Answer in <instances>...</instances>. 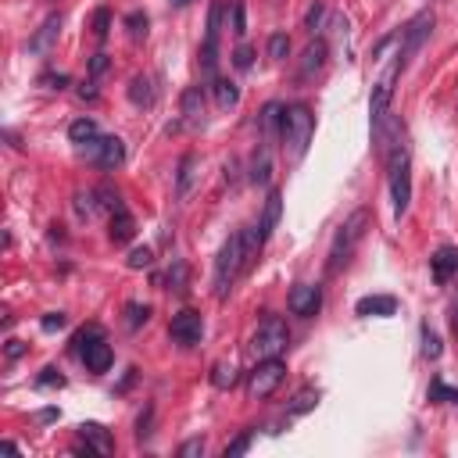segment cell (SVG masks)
<instances>
[{"instance_id": "cell-1", "label": "cell", "mask_w": 458, "mask_h": 458, "mask_svg": "<svg viewBox=\"0 0 458 458\" xmlns=\"http://www.w3.org/2000/svg\"><path fill=\"white\" fill-rule=\"evenodd\" d=\"M312 133H315V115L308 111V104H290V108L283 111V129H280V140H283L287 158L301 161V158L308 154Z\"/></svg>"}, {"instance_id": "cell-2", "label": "cell", "mask_w": 458, "mask_h": 458, "mask_svg": "<svg viewBox=\"0 0 458 458\" xmlns=\"http://www.w3.org/2000/svg\"><path fill=\"white\" fill-rule=\"evenodd\" d=\"M240 273H248V258H244V240H240V233H233V237L222 244L218 258H215V297H218V301L229 297V290H233V283H237Z\"/></svg>"}, {"instance_id": "cell-3", "label": "cell", "mask_w": 458, "mask_h": 458, "mask_svg": "<svg viewBox=\"0 0 458 458\" xmlns=\"http://www.w3.org/2000/svg\"><path fill=\"white\" fill-rule=\"evenodd\" d=\"M387 179H390V197H394V215L401 218L412 200V172H408V147L394 143L387 154Z\"/></svg>"}, {"instance_id": "cell-4", "label": "cell", "mask_w": 458, "mask_h": 458, "mask_svg": "<svg viewBox=\"0 0 458 458\" xmlns=\"http://www.w3.org/2000/svg\"><path fill=\"white\" fill-rule=\"evenodd\" d=\"M287 344H290V330H287V322L280 315H265L262 326L251 337V351H255L258 362L262 358H280L287 351Z\"/></svg>"}, {"instance_id": "cell-5", "label": "cell", "mask_w": 458, "mask_h": 458, "mask_svg": "<svg viewBox=\"0 0 458 458\" xmlns=\"http://www.w3.org/2000/svg\"><path fill=\"white\" fill-rule=\"evenodd\" d=\"M365 222H369V211H355L344 225H340V233H337V240H333V251H330V273H340L344 265H347V255H351V248L362 240V233H365Z\"/></svg>"}, {"instance_id": "cell-6", "label": "cell", "mask_w": 458, "mask_h": 458, "mask_svg": "<svg viewBox=\"0 0 458 458\" xmlns=\"http://www.w3.org/2000/svg\"><path fill=\"white\" fill-rule=\"evenodd\" d=\"M283 376H287V365H283L280 358H262V362L251 369V376H248V394H251V401H265V397L283 383Z\"/></svg>"}, {"instance_id": "cell-7", "label": "cell", "mask_w": 458, "mask_h": 458, "mask_svg": "<svg viewBox=\"0 0 458 458\" xmlns=\"http://www.w3.org/2000/svg\"><path fill=\"white\" fill-rule=\"evenodd\" d=\"M79 154L101 168H118L126 161V143L118 136H93V140L79 143Z\"/></svg>"}, {"instance_id": "cell-8", "label": "cell", "mask_w": 458, "mask_h": 458, "mask_svg": "<svg viewBox=\"0 0 458 458\" xmlns=\"http://www.w3.org/2000/svg\"><path fill=\"white\" fill-rule=\"evenodd\" d=\"M429 33H433V11H419L404 29H401V51H397V61H401V68L419 54V47L429 40Z\"/></svg>"}, {"instance_id": "cell-9", "label": "cell", "mask_w": 458, "mask_h": 458, "mask_svg": "<svg viewBox=\"0 0 458 458\" xmlns=\"http://www.w3.org/2000/svg\"><path fill=\"white\" fill-rule=\"evenodd\" d=\"M168 337H172L179 347H193V344H200V337H204V319H200V312H193V308L175 312V315H172V322H168Z\"/></svg>"}, {"instance_id": "cell-10", "label": "cell", "mask_w": 458, "mask_h": 458, "mask_svg": "<svg viewBox=\"0 0 458 458\" xmlns=\"http://www.w3.org/2000/svg\"><path fill=\"white\" fill-rule=\"evenodd\" d=\"M397 72H401V61H394V65L383 72V79L376 83V90H372V108H369L372 129H380V122L387 118V108H390V97H394V79H397Z\"/></svg>"}, {"instance_id": "cell-11", "label": "cell", "mask_w": 458, "mask_h": 458, "mask_svg": "<svg viewBox=\"0 0 458 458\" xmlns=\"http://www.w3.org/2000/svg\"><path fill=\"white\" fill-rule=\"evenodd\" d=\"M287 305H290V312H294V315L312 319V315H319V308H322V290H319V287H312V283H297V287L290 290Z\"/></svg>"}, {"instance_id": "cell-12", "label": "cell", "mask_w": 458, "mask_h": 458, "mask_svg": "<svg viewBox=\"0 0 458 458\" xmlns=\"http://www.w3.org/2000/svg\"><path fill=\"white\" fill-rule=\"evenodd\" d=\"M429 273H433V283H451L454 276H458V248H451V244H444V248H437V255L429 258Z\"/></svg>"}, {"instance_id": "cell-13", "label": "cell", "mask_w": 458, "mask_h": 458, "mask_svg": "<svg viewBox=\"0 0 458 458\" xmlns=\"http://www.w3.org/2000/svg\"><path fill=\"white\" fill-rule=\"evenodd\" d=\"M179 111H183V126H190V129L204 126V93H200V86H186L183 90Z\"/></svg>"}, {"instance_id": "cell-14", "label": "cell", "mask_w": 458, "mask_h": 458, "mask_svg": "<svg viewBox=\"0 0 458 458\" xmlns=\"http://www.w3.org/2000/svg\"><path fill=\"white\" fill-rule=\"evenodd\" d=\"M197 179H200V158L197 154H183L179 158V172H175V197L186 200L193 193Z\"/></svg>"}, {"instance_id": "cell-15", "label": "cell", "mask_w": 458, "mask_h": 458, "mask_svg": "<svg viewBox=\"0 0 458 458\" xmlns=\"http://www.w3.org/2000/svg\"><path fill=\"white\" fill-rule=\"evenodd\" d=\"M79 358L86 362V369H90V372H108V369H111V362H115V351H111V344H108L104 337H97L93 344H86V347L79 351Z\"/></svg>"}, {"instance_id": "cell-16", "label": "cell", "mask_w": 458, "mask_h": 458, "mask_svg": "<svg viewBox=\"0 0 458 458\" xmlns=\"http://www.w3.org/2000/svg\"><path fill=\"white\" fill-rule=\"evenodd\" d=\"M58 36H61V15H47V22L29 40V54H51V47L58 44Z\"/></svg>"}, {"instance_id": "cell-17", "label": "cell", "mask_w": 458, "mask_h": 458, "mask_svg": "<svg viewBox=\"0 0 458 458\" xmlns=\"http://www.w3.org/2000/svg\"><path fill=\"white\" fill-rule=\"evenodd\" d=\"M280 215H283V193L273 186L269 197H265V211H262V222H258V233L262 240H269L276 233V225H280Z\"/></svg>"}, {"instance_id": "cell-18", "label": "cell", "mask_w": 458, "mask_h": 458, "mask_svg": "<svg viewBox=\"0 0 458 458\" xmlns=\"http://www.w3.org/2000/svg\"><path fill=\"white\" fill-rule=\"evenodd\" d=\"M355 312L365 315V319H372V315L387 319V315L397 312V297H390V294H369V297H362V301L355 305Z\"/></svg>"}, {"instance_id": "cell-19", "label": "cell", "mask_w": 458, "mask_h": 458, "mask_svg": "<svg viewBox=\"0 0 458 458\" xmlns=\"http://www.w3.org/2000/svg\"><path fill=\"white\" fill-rule=\"evenodd\" d=\"M79 437H83L97 454H111V451H115V437H111L101 422H83V426H79Z\"/></svg>"}, {"instance_id": "cell-20", "label": "cell", "mask_w": 458, "mask_h": 458, "mask_svg": "<svg viewBox=\"0 0 458 458\" xmlns=\"http://www.w3.org/2000/svg\"><path fill=\"white\" fill-rule=\"evenodd\" d=\"M108 237H111V244H129V240L136 237V222H133V215H129L126 208L111 211V229H108Z\"/></svg>"}, {"instance_id": "cell-21", "label": "cell", "mask_w": 458, "mask_h": 458, "mask_svg": "<svg viewBox=\"0 0 458 458\" xmlns=\"http://www.w3.org/2000/svg\"><path fill=\"white\" fill-rule=\"evenodd\" d=\"M269 179H273V154H269L265 143H258V151H255V158H251V183L269 186Z\"/></svg>"}, {"instance_id": "cell-22", "label": "cell", "mask_w": 458, "mask_h": 458, "mask_svg": "<svg viewBox=\"0 0 458 458\" xmlns=\"http://www.w3.org/2000/svg\"><path fill=\"white\" fill-rule=\"evenodd\" d=\"M283 111H287V108H283V104H276V101L262 108L258 122H262V140H265V143L276 136V129H283Z\"/></svg>"}, {"instance_id": "cell-23", "label": "cell", "mask_w": 458, "mask_h": 458, "mask_svg": "<svg viewBox=\"0 0 458 458\" xmlns=\"http://www.w3.org/2000/svg\"><path fill=\"white\" fill-rule=\"evenodd\" d=\"M211 90H215V104H218L222 111H229V108H237V104H240V86H237V83H229V79H215V83H211Z\"/></svg>"}, {"instance_id": "cell-24", "label": "cell", "mask_w": 458, "mask_h": 458, "mask_svg": "<svg viewBox=\"0 0 458 458\" xmlns=\"http://www.w3.org/2000/svg\"><path fill=\"white\" fill-rule=\"evenodd\" d=\"M165 290H172V294H186V287H190V269H186V262L183 258H172V265H168V273H165Z\"/></svg>"}, {"instance_id": "cell-25", "label": "cell", "mask_w": 458, "mask_h": 458, "mask_svg": "<svg viewBox=\"0 0 458 458\" xmlns=\"http://www.w3.org/2000/svg\"><path fill=\"white\" fill-rule=\"evenodd\" d=\"M211 387H215V390H233V387H237V365L225 362V358L215 362V365H211Z\"/></svg>"}, {"instance_id": "cell-26", "label": "cell", "mask_w": 458, "mask_h": 458, "mask_svg": "<svg viewBox=\"0 0 458 458\" xmlns=\"http://www.w3.org/2000/svg\"><path fill=\"white\" fill-rule=\"evenodd\" d=\"M326 65V44L322 40H315V44H308V51H305V61H301V76L308 79L312 72H319Z\"/></svg>"}, {"instance_id": "cell-27", "label": "cell", "mask_w": 458, "mask_h": 458, "mask_svg": "<svg viewBox=\"0 0 458 458\" xmlns=\"http://www.w3.org/2000/svg\"><path fill=\"white\" fill-rule=\"evenodd\" d=\"M129 101H133L136 108H151V104H154V86H151L147 76H136V79L129 83Z\"/></svg>"}, {"instance_id": "cell-28", "label": "cell", "mask_w": 458, "mask_h": 458, "mask_svg": "<svg viewBox=\"0 0 458 458\" xmlns=\"http://www.w3.org/2000/svg\"><path fill=\"white\" fill-rule=\"evenodd\" d=\"M315 404H319V390H315V387H305V390H297L294 401L287 404V415H290V419H294V415H305V412H312Z\"/></svg>"}, {"instance_id": "cell-29", "label": "cell", "mask_w": 458, "mask_h": 458, "mask_svg": "<svg viewBox=\"0 0 458 458\" xmlns=\"http://www.w3.org/2000/svg\"><path fill=\"white\" fill-rule=\"evenodd\" d=\"M97 136V122L93 118H76L72 126H68V140L72 143H86V140H93Z\"/></svg>"}, {"instance_id": "cell-30", "label": "cell", "mask_w": 458, "mask_h": 458, "mask_svg": "<svg viewBox=\"0 0 458 458\" xmlns=\"http://www.w3.org/2000/svg\"><path fill=\"white\" fill-rule=\"evenodd\" d=\"M218 33H222V4L215 0V4L208 8V29H204V44H218Z\"/></svg>"}, {"instance_id": "cell-31", "label": "cell", "mask_w": 458, "mask_h": 458, "mask_svg": "<svg viewBox=\"0 0 458 458\" xmlns=\"http://www.w3.org/2000/svg\"><path fill=\"white\" fill-rule=\"evenodd\" d=\"M147 26H151V22H147L143 11H129V15H126V29H129V36H133L136 44L147 40Z\"/></svg>"}, {"instance_id": "cell-32", "label": "cell", "mask_w": 458, "mask_h": 458, "mask_svg": "<svg viewBox=\"0 0 458 458\" xmlns=\"http://www.w3.org/2000/svg\"><path fill=\"white\" fill-rule=\"evenodd\" d=\"M229 15H233V36H248V11H244V0H229Z\"/></svg>"}, {"instance_id": "cell-33", "label": "cell", "mask_w": 458, "mask_h": 458, "mask_svg": "<svg viewBox=\"0 0 458 458\" xmlns=\"http://www.w3.org/2000/svg\"><path fill=\"white\" fill-rule=\"evenodd\" d=\"M147 319H151V305H136V301L126 305V326H129V330H140Z\"/></svg>"}, {"instance_id": "cell-34", "label": "cell", "mask_w": 458, "mask_h": 458, "mask_svg": "<svg viewBox=\"0 0 458 458\" xmlns=\"http://www.w3.org/2000/svg\"><path fill=\"white\" fill-rule=\"evenodd\" d=\"M251 440H255V429H244L237 440H229V444H225V451H222V454H225V458H240V454L251 447Z\"/></svg>"}, {"instance_id": "cell-35", "label": "cell", "mask_w": 458, "mask_h": 458, "mask_svg": "<svg viewBox=\"0 0 458 458\" xmlns=\"http://www.w3.org/2000/svg\"><path fill=\"white\" fill-rule=\"evenodd\" d=\"M287 54H290V36L287 33H273L269 36V58L273 61H283Z\"/></svg>"}, {"instance_id": "cell-36", "label": "cell", "mask_w": 458, "mask_h": 458, "mask_svg": "<svg viewBox=\"0 0 458 458\" xmlns=\"http://www.w3.org/2000/svg\"><path fill=\"white\" fill-rule=\"evenodd\" d=\"M76 211H79V218H93V211H97V190H79L76 193Z\"/></svg>"}, {"instance_id": "cell-37", "label": "cell", "mask_w": 458, "mask_h": 458, "mask_svg": "<svg viewBox=\"0 0 458 458\" xmlns=\"http://www.w3.org/2000/svg\"><path fill=\"white\" fill-rule=\"evenodd\" d=\"M422 355H426L429 362H437V358L444 355V347H440V337H437L429 326H422Z\"/></svg>"}, {"instance_id": "cell-38", "label": "cell", "mask_w": 458, "mask_h": 458, "mask_svg": "<svg viewBox=\"0 0 458 458\" xmlns=\"http://www.w3.org/2000/svg\"><path fill=\"white\" fill-rule=\"evenodd\" d=\"M108 33H111V11L108 8H97L93 11V36L97 40H108Z\"/></svg>"}, {"instance_id": "cell-39", "label": "cell", "mask_w": 458, "mask_h": 458, "mask_svg": "<svg viewBox=\"0 0 458 458\" xmlns=\"http://www.w3.org/2000/svg\"><path fill=\"white\" fill-rule=\"evenodd\" d=\"M151 262H154V251L151 248H133L129 258H126L129 269H151Z\"/></svg>"}, {"instance_id": "cell-40", "label": "cell", "mask_w": 458, "mask_h": 458, "mask_svg": "<svg viewBox=\"0 0 458 458\" xmlns=\"http://www.w3.org/2000/svg\"><path fill=\"white\" fill-rule=\"evenodd\" d=\"M322 19H326V4H322V0H315V4L308 8V15H305V29H308V33L322 29Z\"/></svg>"}, {"instance_id": "cell-41", "label": "cell", "mask_w": 458, "mask_h": 458, "mask_svg": "<svg viewBox=\"0 0 458 458\" xmlns=\"http://www.w3.org/2000/svg\"><path fill=\"white\" fill-rule=\"evenodd\" d=\"M454 390H458V387H447L444 380H433V383H429V401H437V404L454 401Z\"/></svg>"}, {"instance_id": "cell-42", "label": "cell", "mask_w": 458, "mask_h": 458, "mask_svg": "<svg viewBox=\"0 0 458 458\" xmlns=\"http://www.w3.org/2000/svg\"><path fill=\"white\" fill-rule=\"evenodd\" d=\"M233 65H237L240 72H248V68L255 65V47H251V44H240V47L233 51Z\"/></svg>"}, {"instance_id": "cell-43", "label": "cell", "mask_w": 458, "mask_h": 458, "mask_svg": "<svg viewBox=\"0 0 458 458\" xmlns=\"http://www.w3.org/2000/svg\"><path fill=\"white\" fill-rule=\"evenodd\" d=\"M97 337H104V330H101V326H86V330H79V333H76V340H72L76 355H79V351H83L86 344H93Z\"/></svg>"}, {"instance_id": "cell-44", "label": "cell", "mask_w": 458, "mask_h": 458, "mask_svg": "<svg viewBox=\"0 0 458 458\" xmlns=\"http://www.w3.org/2000/svg\"><path fill=\"white\" fill-rule=\"evenodd\" d=\"M108 68H111V58H108L104 51H97V54L90 58V79H101Z\"/></svg>"}, {"instance_id": "cell-45", "label": "cell", "mask_w": 458, "mask_h": 458, "mask_svg": "<svg viewBox=\"0 0 458 458\" xmlns=\"http://www.w3.org/2000/svg\"><path fill=\"white\" fill-rule=\"evenodd\" d=\"M36 387H44V390H47V387H65V376H61V372H58L54 365H47V369L40 372V380H36Z\"/></svg>"}, {"instance_id": "cell-46", "label": "cell", "mask_w": 458, "mask_h": 458, "mask_svg": "<svg viewBox=\"0 0 458 458\" xmlns=\"http://www.w3.org/2000/svg\"><path fill=\"white\" fill-rule=\"evenodd\" d=\"M65 312H47L44 319H40V326H44V333H54V330H65Z\"/></svg>"}, {"instance_id": "cell-47", "label": "cell", "mask_w": 458, "mask_h": 458, "mask_svg": "<svg viewBox=\"0 0 458 458\" xmlns=\"http://www.w3.org/2000/svg\"><path fill=\"white\" fill-rule=\"evenodd\" d=\"M40 86H47V90H65V86H68V76H65V72H47V76H40Z\"/></svg>"}, {"instance_id": "cell-48", "label": "cell", "mask_w": 458, "mask_h": 458, "mask_svg": "<svg viewBox=\"0 0 458 458\" xmlns=\"http://www.w3.org/2000/svg\"><path fill=\"white\" fill-rule=\"evenodd\" d=\"M197 454H204V440L200 437H190L186 444H179V458H197Z\"/></svg>"}, {"instance_id": "cell-49", "label": "cell", "mask_w": 458, "mask_h": 458, "mask_svg": "<svg viewBox=\"0 0 458 458\" xmlns=\"http://www.w3.org/2000/svg\"><path fill=\"white\" fill-rule=\"evenodd\" d=\"M151 419H154V404H147V412H143V415L136 419V437H140V440H143V437L151 433Z\"/></svg>"}, {"instance_id": "cell-50", "label": "cell", "mask_w": 458, "mask_h": 458, "mask_svg": "<svg viewBox=\"0 0 458 458\" xmlns=\"http://www.w3.org/2000/svg\"><path fill=\"white\" fill-rule=\"evenodd\" d=\"M4 355H8L11 362H15V358H22V355H26V344H22V340H8V347H4Z\"/></svg>"}, {"instance_id": "cell-51", "label": "cell", "mask_w": 458, "mask_h": 458, "mask_svg": "<svg viewBox=\"0 0 458 458\" xmlns=\"http://www.w3.org/2000/svg\"><path fill=\"white\" fill-rule=\"evenodd\" d=\"M79 97H83V101H97V90H93V86H83Z\"/></svg>"}, {"instance_id": "cell-52", "label": "cell", "mask_w": 458, "mask_h": 458, "mask_svg": "<svg viewBox=\"0 0 458 458\" xmlns=\"http://www.w3.org/2000/svg\"><path fill=\"white\" fill-rule=\"evenodd\" d=\"M51 419H58V408H44L40 412V422H51Z\"/></svg>"}, {"instance_id": "cell-53", "label": "cell", "mask_w": 458, "mask_h": 458, "mask_svg": "<svg viewBox=\"0 0 458 458\" xmlns=\"http://www.w3.org/2000/svg\"><path fill=\"white\" fill-rule=\"evenodd\" d=\"M451 326H454V337H458V301L451 305Z\"/></svg>"}, {"instance_id": "cell-54", "label": "cell", "mask_w": 458, "mask_h": 458, "mask_svg": "<svg viewBox=\"0 0 458 458\" xmlns=\"http://www.w3.org/2000/svg\"><path fill=\"white\" fill-rule=\"evenodd\" d=\"M168 4H190V0H168Z\"/></svg>"}, {"instance_id": "cell-55", "label": "cell", "mask_w": 458, "mask_h": 458, "mask_svg": "<svg viewBox=\"0 0 458 458\" xmlns=\"http://www.w3.org/2000/svg\"><path fill=\"white\" fill-rule=\"evenodd\" d=\"M454 404H458V390H454Z\"/></svg>"}]
</instances>
